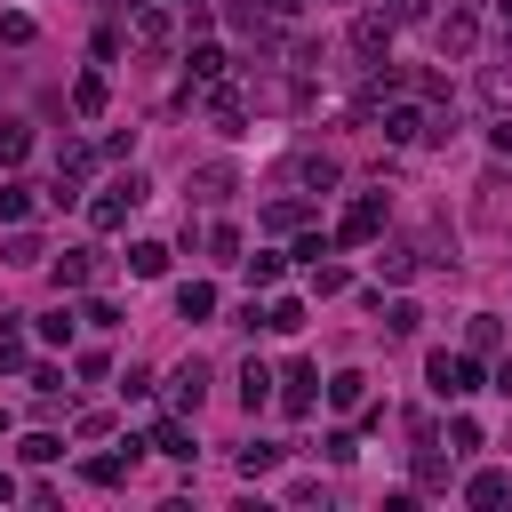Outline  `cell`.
<instances>
[{"label":"cell","instance_id":"1","mask_svg":"<svg viewBox=\"0 0 512 512\" xmlns=\"http://www.w3.org/2000/svg\"><path fill=\"white\" fill-rule=\"evenodd\" d=\"M136 200H152V184H144L136 168H128V176H112V184L96 192V208H88V216H96V232H112V224H128V208H136Z\"/></svg>","mask_w":512,"mask_h":512},{"label":"cell","instance_id":"2","mask_svg":"<svg viewBox=\"0 0 512 512\" xmlns=\"http://www.w3.org/2000/svg\"><path fill=\"white\" fill-rule=\"evenodd\" d=\"M424 376H432V392H440V400L480 392V360H472V352H432V360H424Z\"/></svg>","mask_w":512,"mask_h":512},{"label":"cell","instance_id":"3","mask_svg":"<svg viewBox=\"0 0 512 512\" xmlns=\"http://www.w3.org/2000/svg\"><path fill=\"white\" fill-rule=\"evenodd\" d=\"M376 232H384V192H352L344 216H336V240L360 248V240H376Z\"/></svg>","mask_w":512,"mask_h":512},{"label":"cell","instance_id":"4","mask_svg":"<svg viewBox=\"0 0 512 512\" xmlns=\"http://www.w3.org/2000/svg\"><path fill=\"white\" fill-rule=\"evenodd\" d=\"M352 56H360V72H368V64H384V56H392V16H376V8H368V16H352Z\"/></svg>","mask_w":512,"mask_h":512},{"label":"cell","instance_id":"5","mask_svg":"<svg viewBox=\"0 0 512 512\" xmlns=\"http://www.w3.org/2000/svg\"><path fill=\"white\" fill-rule=\"evenodd\" d=\"M280 384V408L288 416H312V400H320V368L312 360H288V376H272Z\"/></svg>","mask_w":512,"mask_h":512},{"label":"cell","instance_id":"6","mask_svg":"<svg viewBox=\"0 0 512 512\" xmlns=\"http://www.w3.org/2000/svg\"><path fill=\"white\" fill-rule=\"evenodd\" d=\"M128 24H136V48H168V32H176L160 0H128Z\"/></svg>","mask_w":512,"mask_h":512},{"label":"cell","instance_id":"7","mask_svg":"<svg viewBox=\"0 0 512 512\" xmlns=\"http://www.w3.org/2000/svg\"><path fill=\"white\" fill-rule=\"evenodd\" d=\"M168 400H176V408H200V400H208V360L168 368Z\"/></svg>","mask_w":512,"mask_h":512},{"label":"cell","instance_id":"8","mask_svg":"<svg viewBox=\"0 0 512 512\" xmlns=\"http://www.w3.org/2000/svg\"><path fill=\"white\" fill-rule=\"evenodd\" d=\"M80 472H88V480H96V488H120V480H128V472H136V440H120V448H112V456H88V464H80Z\"/></svg>","mask_w":512,"mask_h":512},{"label":"cell","instance_id":"9","mask_svg":"<svg viewBox=\"0 0 512 512\" xmlns=\"http://www.w3.org/2000/svg\"><path fill=\"white\" fill-rule=\"evenodd\" d=\"M208 120H216L224 136H240V120H248V104H240V88H224V80H208Z\"/></svg>","mask_w":512,"mask_h":512},{"label":"cell","instance_id":"10","mask_svg":"<svg viewBox=\"0 0 512 512\" xmlns=\"http://www.w3.org/2000/svg\"><path fill=\"white\" fill-rule=\"evenodd\" d=\"M424 128H432L424 104H392V112H384V144H424Z\"/></svg>","mask_w":512,"mask_h":512},{"label":"cell","instance_id":"11","mask_svg":"<svg viewBox=\"0 0 512 512\" xmlns=\"http://www.w3.org/2000/svg\"><path fill=\"white\" fill-rule=\"evenodd\" d=\"M96 272H104L96 248H64V256H56V288H80V280H96Z\"/></svg>","mask_w":512,"mask_h":512},{"label":"cell","instance_id":"12","mask_svg":"<svg viewBox=\"0 0 512 512\" xmlns=\"http://www.w3.org/2000/svg\"><path fill=\"white\" fill-rule=\"evenodd\" d=\"M104 104H112V88H104V72H80V80H72V112H80V120H96Z\"/></svg>","mask_w":512,"mask_h":512},{"label":"cell","instance_id":"13","mask_svg":"<svg viewBox=\"0 0 512 512\" xmlns=\"http://www.w3.org/2000/svg\"><path fill=\"white\" fill-rule=\"evenodd\" d=\"M168 256H176L168 240H136V248H128V272H136V280H160V272H168Z\"/></svg>","mask_w":512,"mask_h":512},{"label":"cell","instance_id":"14","mask_svg":"<svg viewBox=\"0 0 512 512\" xmlns=\"http://www.w3.org/2000/svg\"><path fill=\"white\" fill-rule=\"evenodd\" d=\"M176 320H216V288L208 280H184L176 288Z\"/></svg>","mask_w":512,"mask_h":512},{"label":"cell","instance_id":"15","mask_svg":"<svg viewBox=\"0 0 512 512\" xmlns=\"http://www.w3.org/2000/svg\"><path fill=\"white\" fill-rule=\"evenodd\" d=\"M264 400H272V368H264V360H248V368H240V408L256 416Z\"/></svg>","mask_w":512,"mask_h":512},{"label":"cell","instance_id":"16","mask_svg":"<svg viewBox=\"0 0 512 512\" xmlns=\"http://www.w3.org/2000/svg\"><path fill=\"white\" fill-rule=\"evenodd\" d=\"M328 408H368V376H360V368L328 376Z\"/></svg>","mask_w":512,"mask_h":512},{"label":"cell","instance_id":"17","mask_svg":"<svg viewBox=\"0 0 512 512\" xmlns=\"http://www.w3.org/2000/svg\"><path fill=\"white\" fill-rule=\"evenodd\" d=\"M152 448H160V456H176V464H192V432H184L176 416H160V424H152Z\"/></svg>","mask_w":512,"mask_h":512},{"label":"cell","instance_id":"18","mask_svg":"<svg viewBox=\"0 0 512 512\" xmlns=\"http://www.w3.org/2000/svg\"><path fill=\"white\" fill-rule=\"evenodd\" d=\"M280 456H288L280 440H248V448H240V472H248V480H264V472H280Z\"/></svg>","mask_w":512,"mask_h":512},{"label":"cell","instance_id":"19","mask_svg":"<svg viewBox=\"0 0 512 512\" xmlns=\"http://www.w3.org/2000/svg\"><path fill=\"white\" fill-rule=\"evenodd\" d=\"M512 496V472H472L464 480V504H504Z\"/></svg>","mask_w":512,"mask_h":512},{"label":"cell","instance_id":"20","mask_svg":"<svg viewBox=\"0 0 512 512\" xmlns=\"http://www.w3.org/2000/svg\"><path fill=\"white\" fill-rule=\"evenodd\" d=\"M32 200H40L32 184H0V224H24V216H32Z\"/></svg>","mask_w":512,"mask_h":512},{"label":"cell","instance_id":"21","mask_svg":"<svg viewBox=\"0 0 512 512\" xmlns=\"http://www.w3.org/2000/svg\"><path fill=\"white\" fill-rule=\"evenodd\" d=\"M264 328L296 336V328H304V304H296V296H272V304H264Z\"/></svg>","mask_w":512,"mask_h":512},{"label":"cell","instance_id":"22","mask_svg":"<svg viewBox=\"0 0 512 512\" xmlns=\"http://www.w3.org/2000/svg\"><path fill=\"white\" fill-rule=\"evenodd\" d=\"M24 152H32V128L24 120H0V168H16Z\"/></svg>","mask_w":512,"mask_h":512},{"label":"cell","instance_id":"23","mask_svg":"<svg viewBox=\"0 0 512 512\" xmlns=\"http://www.w3.org/2000/svg\"><path fill=\"white\" fill-rule=\"evenodd\" d=\"M288 176H296V184H312V192H328V184H336V160H312V152H304Z\"/></svg>","mask_w":512,"mask_h":512},{"label":"cell","instance_id":"24","mask_svg":"<svg viewBox=\"0 0 512 512\" xmlns=\"http://www.w3.org/2000/svg\"><path fill=\"white\" fill-rule=\"evenodd\" d=\"M304 216H312V200H272V208H264V224H272V232H296Z\"/></svg>","mask_w":512,"mask_h":512},{"label":"cell","instance_id":"25","mask_svg":"<svg viewBox=\"0 0 512 512\" xmlns=\"http://www.w3.org/2000/svg\"><path fill=\"white\" fill-rule=\"evenodd\" d=\"M376 312H384V328H392V336H416V328H424V312H416L408 296H400V304H376Z\"/></svg>","mask_w":512,"mask_h":512},{"label":"cell","instance_id":"26","mask_svg":"<svg viewBox=\"0 0 512 512\" xmlns=\"http://www.w3.org/2000/svg\"><path fill=\"white\" fill-rule=\"evenodd\" d=\"M464 336H472V352H496V344H504V320H496V312H472Z\"/></svg>","mask_w":512,"mask_h":512},{"label":"cell","instance_id":"27","mask_svg":"<svg viewBox=\"0 0 512 512\" xmlns=\"http://www.w3.org/2000/svg\"><path fill=\"white\" fill-rule=\"evenodd\" d=\"M16 456H24V464H56V456H64V440H56V432H24V448H16Z\"/></svg>","mask_w":512,"mask_h":512},{"label":"cell","instance_id":"28","mask_svg":"<svg viewBox=\"0 0 512 512\" xmlns=\"http://www.w3.org/2000/svg\"><path fill=\"white\" fill-rule=\"evenodd\" d=\"M416 480H424V488H448V464H440L432 440H416Z\"/></svg>","mask_w":512,"mask_h":512},{"label":"cell","instance_id":"29","mask_svg":"<svg viewBox=\"0 0 512 512\" xmlns=\"http://www.w3.org/2000/svg\"><path fill=\"white\" fill-rule=\"evenodd\" d=\"M440 48H448V56H464V48H472V16H464V8L440 24Z\"/></svg>","mask_w":512,"mask_h":512},{"label":"cell","instance_id":"30","mask_svg":"<svg viewBox=\"0 0 512 512\" xmlns=\"http://www.w3.org/2000/svg\"><path fill=\"white\" fill-rule=\"evenodd\" d=\"M240 264H248V288H272V280H280V256H272V248H256V256H240Z\"/></svg>","mask_w":512,"mask_h":512},{"label":"cell","instance_id":"31","mask_svg":"<svg viewBox=\"0 0 512 512\" xmlns=\"http://www.w3.org/2000/svg\"><path fill=\"white\" fill-rule=\"evenodd\" d=\"M376 272H384V280H408V272H416V248H376Z\"/></svg>","mask_w":512,"mask_h":512},{"label":"cell","instance_id":"32","mask_svg":"<svg viewBox=\"0 0 512 512\" xmlns=\"http://www.w3.org/2000/svg\"><path fill=\"white\" fill-rule=\"evenodd\" d=\"M344 288H352L344 264H312V296H344Z\"/></svg>","mask_w":512,"mask_h":512},{"label":"cell","instance_id":"33","mask_svg":"<svg viewBox=\"0 0 512 512\" xmlns=\"http://www.w3.org/2000/svg\"><path fill=\"white\" fill-rule=\"evenodd\" d=\"M72 328H80V320H72L64 304H56V312H40V344H72Z\"/></svg>","mask_w":512,"mask_h":512},{"label":"cell","instance_id":"34","mask_svg":"<svg viewBox=\"0 0 512 512\" xmlns=\"http://www.w3.org/2000/svg\"><path fill=\"white\" fill-rule=\"evenodd\" d=\"M192 80H224V48L200 40V48H192Z\"/></svg>","mask_w":512,"mask_h":512},{"label":"cell","instance_id":"35","mask_svg":"<svg viewBox=\"0 0 512 512\" xmlns=\"http://www.w3.org/2000/svg\"><path fill=\"white\" fill-rule=\"evenodd\" d=\"M0 368H24V328L0 320Z\"/></svg>","mask_w":512,"mask_h":512},{"label":"cell","instance_id":"36","mask_svg":"<svg viewBox=\"0 0 512 512\" xmlns=\"http://www.w3.org/2000/svg\"><path fill=\"white\" fill-rule=\"evenodd\" d=\"M192 184H200V200H224V192H232V168H200Z\"/></svg>","mask_w":512,"mask_h":512},{"label":"cell","instance_id":"37","mask_svg":"<svg viewBox=\"0 0 512 512\" xmlns=\"http://www.w3.org/2000/svg\"><path fill=\"white\" fill-rule=\"evenodd\" d=\"M208 248H216V264H240V232H232V224H216V232H208Z\"/></svg>","mask_w":512,"mask_h":512},{"label":"cell","instance_id":"38","mask_svg":"<svg viewBox=\"0 0 512 512\" xmlns=\"http://www.w3.org/2000/svg\"><path fill=\"white\" fill-rule=\"evenodd\" d=\"M296 256H304V264H320V256H336V232H304V240H296Z\"/></svg>","mask_w":512,"mask_h":512},{"label":"cell","instance_id":"39","mask_svg":"<svg viewBox=\"0 0 512 512\" xmlns=\"http://www.w3.org/2000/svg\"><path fill=\"white\" fill-rule=\"evenodd\" d=\"M448 448H456V456H472V448H480V424H472V416H456V424H448Z\"/></svg>","mask_w":512,"mask_h":512},{"label":"cell","instance_id":"40","mask_svg":"<svg viewBox=\"0 0 512 512\" xmlns=\"http://www.w3.org/2000/svg\"><path fill=\"white\" fill-rule=\"evenodd\" d=\"M80 320H88V328H120V312H112L104 296H88V304H80Z\"/></svg>","mask_w":512,"mask_h":512},{"label":"cell","instance_id":"41","mask_svg":"<svg viewBox=\"0 0 512 512\" xmlns=\"http://www.w3.org/2000/svg\"><path fill=\"white\" fill-rule=\"evenodd\" d=\"M32 384H40V400H56V392H64V368H56V360H40V368H32Z\"/></svg>","mask_w":512,"mask_h":512},{"label":"cell","instance_id":"42","mask_svg":"<svg viewBox=\"0 0 512 512\" xmlns=\"http://www.w3.org/2000/svg\"><path fill=\"white\" fill-rule=\"evenodd\" d=\"M320 448H328V464H352V456H360V440H352V432H328Z\"/></svg>","mask_w":512,"mask_h":512},{"label":"cell","instance_id":"43","mask_svg":"<svg viewBox=\"0 0 512 512\" xmlns=\"http://www.w3.org/2000/svg\"><path fill=\"white\" fill-rule=\"evenodd\" d=\"M488 392H504V400H512V360H496V376H488Z\"/></svg>","mask_w":512,"mask_h":512},{"label":"cell","instance_id":"44","mask_svg":"<svg viewBox=\"0 0 512 512\" xmlns=\"http://www.w3.org/2000/svg\"><path fill=\"white\" fill-rule=\"evenodd\" d=\"M168 8H184L192 24H208V8H216V0H168Z\"/></svg>","mask_w":512,"mask_h":512},{"label":"cell","instance_id":"45","mask_svg":"<svg viewBox=\"0 0 512 512\" xmlns=\"http://www.w3.org/2000/svg\"><path fill=\"white\" fill-rule=\"evenodd\" d=\"M488 144H496V152H512V120H496V128H488Z\"/></svg>","mask_w":512,"mask_h":512},{"label":"cell","instance_id":"46","mask_svg":"<svg viewBox=\"0 0 512 512\" xmlns=\"http://www.w3.org/2000/svg\"><path fill=\"white\" fill-rule=\"evenodd\" d=\"M8 496H16V480H8V464H0V504H8Z\"/></svg>","mask_w":512,"mask_h":512},{"label":"cell","instance_id":"47","mask_svg":"<svg viewBox=\"0 0 512 512\" xmlns=\"http://www.w3.org/2000/svg\"><path fill=\"white\" fill-rule=\"evenodd\" d=\"M496 16H504V24H512V0H496Z\"/></svg>","mask_w":512,"mask_h":512},{"label":"cell","instance_id":"48","mask_svg":"<svg viewBox=\"0 0 512 512\" xmlns=\"http://www.w3.org/2000/svg\"><path fill=\"white\" fill-rule=\"evenodd\" d=\"M0 432H8V408H0Z\"/></svg>","mask_w":512,"mask_h":512}]
</instances>
